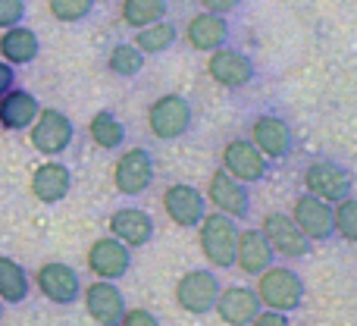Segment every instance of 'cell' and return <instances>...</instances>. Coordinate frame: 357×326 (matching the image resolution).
<instances>
[{"instance_id": "cell-1", "label": "cell", "mask_w": 357, "mask_h": 326, "mask_svg": "<svg viewBox=\"0 0 357 326\" xmlns=\"http://www.w3.org/2000/svg\"><path fill=\"white\" fill-rule=\"evenodd\" d=\"M248 138L270 163H282L295 154V129L289 117L276 110H260L248 123Z\"/></svg>"}, {"instance_id": "cell-2", "label": "cell", "mask_w": 357, "mask_h": 326, "mask_svg": "<svg viewBox=\"0 0 357 326\" xmlns=\"http://www.w3.org/2000/svg\"><path fill=\"white\" fill-rule=\"evenodd\" d=\"M238 220L220 214H204V220L197 223V242H201V254L207 258L210 267L216 270H229L235 267V245H238Z\"/></svg>"}, {"instance_id": "cell-3", "label": "cell", "mask_w": 357, "mask_h": 326, "mask_svg": "<svg viewBox=\"0 0 357 326\" xmlns=\"http://www.w3.org/2000/svg\"><path fill=\"white\" fill-rule=\"evenodd\" d=\"M257 298L264 308L270 311H282V314H291L304 304V279L301 273H295L291 267H266L257 276Z\"/></svg>"}, {"instance_id": "cell-4", "label": "cell", "mask_w": 357, "mask_h": 326, "mask_svg": "<svg viewBox=\"0 0 357 326\" xmlns=\"http://www.w3.org/2000/svg\"><path fill=\"white\" fill-rule=\"evenodd\" d=\"M191 126H195V110H191V101L185 94H160L148 107V129L160 142H178L191 132Z\"/></svg>"}, {"instance_id": "cell-5", "label": "cell", "mask_w": 357, "mask_h": 326, "mask_svg": "<svg viewBox=\"0 0 357 326\" xmlns=\"http://www.w3.org/2000/svg\"><path fill=\"white\" fill-rule=\"evenodd\" d=\"M304 191L326 204H335L354 191V176L345 163L333 161V157H317L304 166Z\"/></svg>"}, {"instance_id": "cell-6", "label": "cell", "mask_w": 357, "mask_h": 326, "mask_svg": "<svg viewBox=\"0 0 357 326\" xmlns=\"http://www.w3.org/2000/svg\"><path fill=\"white\" fill-rule=\"evenodd\" d=\"M31 148L44 157H60L63 151L73 145L75 138V123L56 107H41V113L35 117V123L29 126Z\"/></svg>"}, {"instance_id": "cell-7", "label": "cell", "mask_w": 357, "mask_h": 326, "mask_svg": "<svg viewBox=\"0 0 357 326\" xmlns=\"http://www.w3.org/2000/svg\"><path fill=\"white\" fill-rule=\"evenodd\" d=\"M220 276L213 270H188L178 276L176 283V304L191 317H204L216 308L220 298Z\"/></svg>"}, {"instance_id": "cell-8", "label": "cell", "mask_w": 357, "mask_h": 326, "mask_svg": "<svg viewBox=\"0 0 357 326\" xmlns=\"http://www.w3.org/2000/svg\"><path fill=\"white\" fill-rule=\"evenodd\" d=\"M207 73L216 85L229 88V91H238V88H248L254 79H257V63L251 60V54L226 44V47L210 50Z\"/></svg>"}, {"instance_id": "cell-9", "label": "cell", "mask_w": 357, "mask_h": 326, "mask_svg": "<svg viewBox=\"0 0 357 326\" xmlns=\"http://www.w3.org/2000/svg\"><path fill=\"white\" fill-rule=\"evenodd\" d=\"M270 166L273 163L254 148L248 135L229 138V142L222 145V170H226L229 176H235L238 182H245V185L264 182V179L270 176Z\"/></svg>"}, {"instance_id": "cell-10", "label": "cell", "mask_w": 357, "mask_h": 326, "mask_svg": "<svg viewBox=\"0 0 357 326\" xmlns=\"http://www.w3.org/2000/svg\"><path fill=\"white\" fill-rule=\"evenodd\" d=\"M260 232L266 235L270 248L276 251V258H285V260H301L310 254L314 242H307V235L295 226L291 214H282V210H270L264 216V226Z\"/></svg>"}, {"instance_id": "cell-11", "label": "cell", "mask_w": 357, "mask_h": 326, "mask_svg": "<svg viewBox=\"0 0 357 326\" xmlns=\"http://www.w3.org/2000/svg\"><path fill=\"white\" fill-rule=\"evenodd\" d=\"M154 157L148 148H129L126 154H119L116 166H113V185L119 195L135 198L154 185Z\"/></svg>"}, {"instance_id": "cell-12", "label": "cell", "mask_w": 357, "mask_h": 326, "mask_svg": "<svg viewBox=\"0 0 357 326\" xmlns=\"http://www.w3.org/2000/svg\"><path fill=\"white\" fill-rule=\"evenodd\" d=\"M204 198L213 204V210L232 216V220H248V216H251V188H248L245 182H238L235 176H229L222 166L213 170Z\"/></svg>"}, {"instance_id": "cell-13", "label": "cell", "mask_w": 357, "mask_h": 326, "mask_svg": "<svg viewBox=\"0 0 357 326\" xmlns=\"http://www.w3.org/2000/svg\"><path fill=\"white\" fill-rule=\"evenodd\" d=\"M291 220L295 226L307 235V242H333L335 226H333V204L314 198L310 191H301L291 207Z\"/></svg>"}, {"instance_id": "cell-14", "label": "cell", "mask_w": 357, "mask_h": 326, "mask_svg": "<svg viewBox=\"0 0 357 326\" xmlns=\"http://www.w3.org/2000/svg\"><path fill=\"white\" fill-rule=\"evenodd\" d=\"M88 270L98 279L119 283L132 270V248L123 245L119 239H113V235H104V239H98L88 248Z\"/></svg>"}, {"instance_id": "cell-15", "label": "cell", "mask_w": 357, "mask_h": 326, "mask_svg": "<svg viewBox=\"0 0 357 326\" xmlns=\"http://www.w3.org/2000/svg\"><path fill=\"white\" fill-rule=\"evenodd\" d=\"M163 210L178 229H197V223L207 214V198L195 185L176 182L163 191Z\"/></svg>"}, {"instance_id": "cell-16", "label": "cell", "mask_w": 357, "mask_h": 326, "mask_svg": "<svg viewBox=\"0 0 357 326\" xmlns=\"http://www.w3.org/2000/svg\"><path fill=\"white\" fill-rule=\"evenodd\" d=\"M82 298H85L88 317L100 326H119L126 317V295L119 292L116 283H107V279H98L88 289H82Z\"/></svg>"}, {"instance_id": "cell-17", "label": "cell", "mask_w": 357, "mask_h": 326, "mask_svg": "<svg viewBox=\"0 0 357 326\" xmlns=\"http://www.w3.org/2000/svg\"><path fill=\"white\" fill-rule=\"evenodd\" d=\"M185 41H188L191 50H201V54L226 47L232 41V22H229V16H216V13L201 10L185 25Z\"/></svg>"}, {"instance_id": "cell-18", "label": "cell", "mask_w": 357, "mask_h": 326, "mask_svg": "<svg viewBox=\"0 0 357 326\" xmlns=\"http://www.w3.org/2000/svg\"><path fill=\"white\" fill-rule=\"evenodd\" d=\"M38 289L54 304H75L82 298V279L69 264L50 260L38 270Z\"/></svg>"}, {"instance_id": "cell-19", "label": "cell", "mask_w": 357, "mask_h": 326, "mask_svg": "<svg viewBox=\"0 0 357 326\" xmlns=\"http://www.w3.org/2000/svg\"><path fill=\"white\" fill-rule=\"evenodd\" d=\"M154 232H157L154 216L142 207H119L110 214V235L129 248L151 245V242H154Z\"/></svg>"}, {"instance_id": "cell-20", "label": "cell", "mask_w": 357, "mask_h": 326, "mask_svg": "<svg viewBox=\"0 0 357 326\" xmlns=\"http://www.w3.org/2000/svg\"><path fill=\"white\" fill-rule=\"evenodd\" d=\"M260 298L254 289L248 286H229V289H220V298H216V314L226 326H251V320L260 314Z\"/></svg>"}, {"instance_id": "cell-21", "label": "cell", "mask_w": 357, "mask_h": 326, "mask_svg": "<svg viewBox=\"0 0 357 326\" xmlns=\"http://www.w3.org/2000/svg\"><path fill=\"white\" fill-rule=\"evenodd\" d=\"M235 264L248 276H260L266 267L276 264V251L270 248V242L260 229H241L238 245H235Z\"/></svg>"}, {"instance_id": "cell-22", "label": "cell", "mask_w": 357, "mask_h": 326, "mask_svg": "<svg viewBox=\"0 0 357 326\" xmlns=\"http://www.w3.org/2000/svg\"><path fill=\"white\" fill-rule=\"evenodd\" d=\"M38 113H41V104H38V98L31 91H25V88L13 85L10 91L0 98V126H3L6 132H25L35 123Z\"/></svg>"}, {"instance_id": "cell-23", "label": "cell", "mask_w": 357, "mask_h": 326, "mask_svg": "<svg viewBox=\"0 0 357 326\" xmlns=\"http://www.w3.org/2000/svg\"><path fill=\"white\" fill-rule=\"evenodd\" d=\"M73 188V172L66 163L47 161L31 172V195L41 204H60Z\"/></svg>"}, {"instance_id": "cell-24", "label": "cell", "mask_w": 357, "mask_h": 326, "mask_svg": "<svg viewBox=\"0 0 357 326\" xmlns=\"http://www.w3.org/2000/svg\"><path fill=\"white\" fill-rule=\"evenodd\" d=\"M41 54V41L38 35L29 29V25H13V29H3L0 35V57L10 66H29V63L38 60Z\"/></svg>"}, {"instance_id": "cell-25", "label": "cell", "mask_w": 357, "mask_h": 326, "mask_svg": "<svg viewBox=\"0 0 357 326\" xmlns=\"http://www.w3.org/2000/svg\"><path fill=\"white\" fill-rule=\"evenodd\" d=\"M88 135H91V142L98 145V148L104 151H116L126 145V123L116 117L113 110H98L91 117V123H88Z\"/></svg>"}, {"instance_id": "cell-26", "label": "cell", "mask_w": 357, "mask_h": 326, "mask_svg": "<svg viewBox=\"0 0 357 326\" xmlns=\"http://www.w3.org/2000/svg\"><path fill=\"white\" fill-rule=\"evenodd\" d=\"M176 41H178V25L169 22V19H160V22H151V25H144V29H138L132 44H135L144 57H157V54H163V50L176 47Z\"/></svg>"}, {"instance_id": "cell-27", "label": "cell", "mask_w": 357, "mask_h": 326, "mask_svg": "<svg viewBox=\"0 0 357 326\" xmlns=\"http://www.w3.org/2000/svg\"><path fill=\"white\" fill-rule=\"evenodd\" d=\"M29 273L22 264H16L13 258H0V302L6 304H22L29 298Z\"/></svg>"}, {"instance_id": "cell-28", "label": "cell", "mask_w": 357, "mask_h": 326, "mask_svg": "<svg viewBox=\"0 0 357 326\" xmlns=\"http://www.w3.org/2000/svg\"><path fill=\"white\" fill-rule=\"evenodd\" d=\"M169 13V0H123L119 6V16L129 29H144L151 22H160Z\"/></svg>"}, {"instance_id": "cell-29", "label": "cell", "mask_w": 357, "mask_h": 326, "mask_svg": "<svg viewBox=\"0 0 357 326\" xmlns=\"http://www.w3.org/2000/svg\"><path fill=\"white\" fill-rule=\"evenodd\" d=\"M107 69H110L113 75H119V79H135L144 69V54L132 41H119V44H113L110 54H107Z\"/></svg>"}, {"instance_id": "cell-30", "label": "cell", "mask_w": 357, "mask_h": 326, "mask_svg": "<svg viewBox=\"0 0 357 326\" xmlns=\"http://www.w3.org/2000/svg\"><path fill=\"white\" fill-rule=\"evenodd\" d=\"M333 226L339 239L357 245V195H348L333 204Z\"/></svg>"}, {"instance_id": "cell-31", "label": "cell", "mask_w": 357, "mask_h": 326, "mask_svg": "<svg viewBox=\"0 0 357 326\" xmlns=\"http://www.w3.org/2000/svg\"><path fill=\"white\" fill-rule=\"evenodd\" d=\"M50 6V16L56 19V22H85L88 16L94 13V6H98V0H47Z\"/></svg>"}, {"instance_id": "cell-32", "label": "cell", "mask_w": 357, "mask_h": 326, "mask_svg": "<svg viewBox=\"0 0 357 326\" xmlns=\"http://www.w3.org/2000/svg\"><path fill=\"white\" fill-rule=\"evenodd\" d=\"M25 13V0H0V29H13V25H22Z\"/></svg>"}, {"instance_id": "cell-33", "label": "cell", "mask_w": 357, "mask_h": 326, "mask_svg": "<svg viewBox=\"0 0 357 326\" xmlns=\"http://www.w3.org/2000/svg\"><path fill=\"white\" fill-rule=\"evenodd\" d=\"M119 326H163V323H160V317H157L154 311L132 308V311H126V317H123V323Z\"/></svg>"}, {"instance_id": "cell-34", "label": "cell", "mask_w": 357, "mask_h": 326, "mask_svg": "<svg viewBox=\"0 0 357 326\" xmlns=\"http://www.w3.org/2000/svg\"><path fill=\"white\" fill-rule=\"evenodd\" d=\"M207 13H216V16H232L245 6V0H197Z\"/></svg>"}, {"instance_id": "cell-35", "label": "cell", "mask_w": 357, "mask_h": 326, "mask_svg": "<svg viewBox=\"0 0 357 326\" xmlns=\"http://www.w3.org/2000/svg\"><path fill=\"white\" fill-rule=\"evenodd\" d=\"M251 326H289V314H282V311H270V308H260V314L251 320Z\"/></svg>"}, {"instance_id": "cell-36", "label": "cell", "mask_w": 357, "mask_h": 326, "mask_svg": "<svg viewBox=\"0 0 357 326\" xmlns=\"http://www.w3.org/2000/svg\"><path fill=\"white\" fill-rule=\"evenodd\" d=\"M13 85H16V69H13L10 63L0 60V98H3V94L10 91Z\"/></svg>"}, {"instance_id": "cell-37", "label": "cell", "mask_w": 357, "mask_h": 326, "mask_svg": "<svg viewBox=\"0 0 357 326\" xmlns=\"http://www.w3.org/2000/svg\"><path fill=\"white\" fill-rule=\"evenodd\" d=\"M0 317H3V302H0Z\"/></svg>"}, {"instance_id": "cell-38", "label": "cell", "mask_w": 357, "mask_h": 326, "mask_svg": "<svg viewBox=\"0 0 357 326\" xmlns=\"http://www.w3.org/2000/svg\"><path fill=\"white\" fill-rule=\"evenodd\" d=\"M298 326H304V323H298Z\"/></svg>"}]
</instances>
